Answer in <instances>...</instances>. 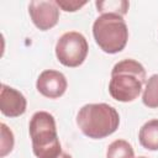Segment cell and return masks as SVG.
I'll return each instance as SVG.
<instances>
[{"instance_id": "6da1fadb", "label": "cell", "mask_w": 158, "mask_h": 158, "mask_svg": "<svg viewBox=\"0 0 158 158\" xmlns=\"http://www.w3.org/2000/svg\"><path fill=\"white\" fill-rule=\"evenodd\" d=\"M144 81V67L135 59H123L116 63L111 70L109 93L117 101L131 102L141 94Z\"/></svg>"}, {"instance_id": "7a4b0ae2", "label": "cell", "mask_w": 158, "mask_h": 158, "mask_svg": "<svg viewBox=\"0 0 158 158\" xmlns=\"http://www.w3.org/2000/svg\"><path fill=\"white\" fill-rule=\"evenodd\" d=\"M77 125L86 137L101 139L118 128L120 116L116 109L109 104H86L77 115Z\"/></svg>"}, {"instance_id": "3957f363", "label": "cell", "mask_w": 158, "mask_h": 158, "mask_svg": "<svg viewBox=\"0 0 158 158\" xmlns=\"http://www.w3.org/2000/svg\"><path fill=\"white\" fill-rule=\"evenodd\" d=\"M32 151L37 158H58L62 146L58 138L56 120L47 111H37L32 115L28 125Z\"/></svg>"}, {"instance_id": "277c9868", "label": "cell", "mask_w": 158, "mask_h": 158, "mask_svg": "<svg viewBox=\"0 0 158 158\" xmlns=\"http://www.w3.org/2000/svg\"><path fill=\"white\" fill-rule=\"evenodd\" d=\"M93 36L105 53L121 52L128 41V28L123 16L116 14L100 15L93 23Z\"/></svg>"}, {"instance_id": "5b68a950", "label": "cell", "mask_w": 158, "mask_h": 158, "mask_svg": "<svg viewBox=\"0 0 158 158\" xmlns=\"http://www.w3.org/2000/svg\"><path fill=\"white\" fill-rule=\"evenodd\" d=\"M89 51L86 38L77 31L63 33L56 44V56L59 63L65 67L75 68L84 63Z\"/></svg>"}, {"instance_id": "8992f818", "label": "cell", "mask_w": 158, "mask_h": 158, "mask_svg": "<svg viewBox=\"0 0 158 158\" xmlns=\"http://www.w3.org/2000/svg\"><path fill=\"white\" fill-rule=\"evenodd\" d=\"M28 14L33 25L41 31L51 30L59 20V7L56 1H31L28 5Z\"/></svg>"}, {"instance_id": "52a82bcc", "label": "cell", "mask_w": 158, "mask_h": 158, "mask_svg": "<svg viewBox=\"0 0 158 158\" xmlns=\"http://www.w3.org/2000/svg\"><path fill=\"white\" fill-rule=\"evenodd\" d=\"M36 88L43 96L48 99H58L65 93L68 81L63 73L53 69H46L38 75Z\"/></svg>"}, {"instance_id": "ba28073f", "label": "cell", "mask_w": 158, "mask_h": 158, "mask_svg": "<svg viewBox=\"0 0 158 158\" xmlns=\"http://www.w3.org/2000/svg\"><path fill=\"white\" fill-rule=\"evenodd\" d=\"M27 107L26 98L19 90L1 84L0 86V110L7 117H19L25 114Z\"/></svg>"}, {"instance_id": "9c48e42d", "label": "cell", "mask_w": 158, "mask_h": 158, "mask_svg": "<svg viewBox=\"0 0 158 158\" xmlns=\"http://www.w3.org/2000/svg\"><path fill=\"white\" fill-rule=\"evenodd\" d=\"M141 146L148 151H158V118L147 121L138 132Z\"/></svg>"}, {"instance_id": "30bf717a", "label": "cell", "mask_w": 158, "mask_h": 158, "mask_svg": "<svg viewBox=\"0 0 158 158\" xmlns=\"http://www.w3.org/2000/svg\"><path fill=\"white\" fill-rule=\"evenodd\" d=\"M142 101L149 109L158 107V74H153L148 78L143 90Z\"/></svg>"}, {"instance_id": "8fae6325", "label": "cell", "mask_w": 158, "mask_h": 158, "mask_svg": "<svg viewBox=\"0 0 158 158\" xmlns=\"http://www.w3.org/2000/svg\"><path fill=\"white\" fill-rule=\"evenodd\" d=\"M106 158H135V152L127 141L116 139L109 144Z\"/></svg>"}, {"instance_id": "7c38bea8", "label": "cell", "mask_w": 158, "mask_h": 158, "mask_svg": "<svg viewBox=\"0 0 158 158\" xmlns=\"http://www.w3.org/2000/svg\"><path fill=\"white\" fill-rule=\"evenodd\" d=\"M98 12L102 14H116L120 16L126 15L128 10V1L126 0H109V1H96L95 2Z\"/></svg>"}, {"instance_id": "4fadbf2b", "label": "cell", "mask_w": 158, "mask_h": 158, "mask_svg": "<svg viewBox=\"0 0 158 158\" xmlns=\"http://www.w3.org/2000/svg\"><path fill=\"white\" fill-rule=\"evenodd\" d=\"M0 127H1V152H0V157H5L6 154H9L12 151L15 139H14L12 131L5 123H1Z\"/></svg>"}, {"instance_id": "5bb4252c", "label": "cell", "mask_w": 158, "mask_h": 158, "mask_svg": "<svg viewBox=\"0 0 158 158\" xmlns=\"http://www.w3.org/2000/svg\"><path fill=\"white\" fill-rule=\"evenodd\" d=\"M59 9L67 12H74L86 5V1H68V0H56Z\"/></svg>"}, {"instance_id": "9a60e30c", "label": "cell", "mask_w": 158, "mask_h": 158, "mask_svg": "<svg viewBox=\"0 0 158 158\" xmlns=\"http://www.w3.org/2000/svg\"><path fill=\"white\" fill-rule=\"evenodd\" d=\"M58 158H72V156L68 154V153H65V152H62V154H60Z\"/></svg>"}, {"instance_id": "2e32d148", "label": "cell", "mask_w": 158, "mask_h": 158, "mask_svg": "<svg viewBox=\"0 0 158 158\" xmlns=\"http://www.w3.org/2000/svg\"><path fill=\"white\" fill-rule=\"evenodd\" d=\"M137 158H148V157H144V156H141V157H137Z\"/></svg>"}]
</instances>
